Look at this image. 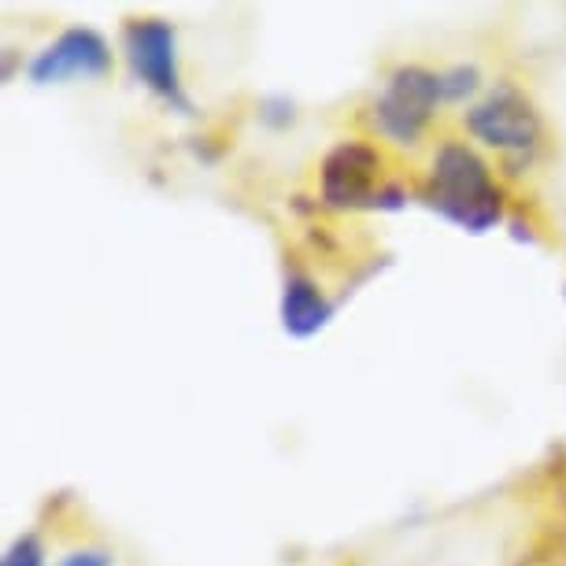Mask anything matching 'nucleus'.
Segmentation results:
<instances>
[{"label":"nucleus","mask_w":566,"mask_h":566,"mask_svg":"<svg viewBox=\"0 0 566 566\" xmlns=\"http://www.w3.org/2000/svg\"><path fill=\"white\" fill-rule=\"evenodd\" d=\"M441 74V101L444 104H459L467 97H474L478 85H482V71L474 63H455V67L437 71Z\"/></svg>","instance_id":"6e6552de"},{"label":"nucleus","mask_w":566,"mask_h":566,"mask_svg":"<svg viewBox=\"0 0 566 566\" xmlns=\"http://www.w3.org/2000/svg\"><path fill=\"white\" fill-rule=\"evenodd\" d=\"M463 126L474 142H482L489 148L504 156H530L541 145L544 123L541 112L533 108V101L526 93H518L511 82H500L496 90H489L482 101L470 104L463 112Z\"/></svg>","instance_id":"20e7f679"},{"label":"nucleus","mask_w":566,"mask_h":566,"mask_svg":"<svg viewBox=\"0 0 566 566\" xmlns=\"http://www.w3.org/2000/svg\"><path fill=\"white\" fill-rule=\"evenodd\" d=\"M441 101V74L419 63H403L370 101V123L392 145H415L430 126Z\"/></svg>","instance_id":"f03ea898"},{"label":"nucleus","mask_w":566,"mask_h":566,"mask_svg":"<svg viewBox=\"0 0 566 566\" xmlns=\"http://www.w3.org/2000/svg\"><path fill=\"white\" fill-rule=\"evenodd\" d=\"M419 200L474 238L504 222V186H496L493 167L463 142H444L437 148Z\"/></svg>","instance_id":"f257e3e1"},{"label":"nucleus","mask_w":566,"mask_h":566,"mask_svg":"<svg viewBox=\"0 0 566 566\" xmlns=\"http://www.w3.org/2000/svg\"><path fill=\"white\" fill-rule=\"evenodd\" d=\"M337 315V301L318 290L315 277H307L301 271L285 274L282 282V296H277V318H282V329L290 334L293 340H307L315 334L334 323Z\"/></svg>","instance_id":"0eeeda50"},{"label":"nucleus","mask_w":566,"mask_h":566,"mask_svg":"<svg viewBox=\"0 0 566 566\" xmlns=\"http://www.w3.org/2000/svg\"><path fill=\"white\" fill-rule=\"evenodd\" d=\"M123 56L130 63V74L145 85L153 97L181 115L193 112L178 74V34L167 19L142 15L123 27Z\"/></svg>","instance_id":"7ed1b4c3"},{"label":"nucleus","mask_w":566,"mask_h":566,"mask_svg":"<svg viewBox=\"0 0 566 566\" xmlns=\"http://www.w3.org/2000/svg\"><path fill=\"white\" fill-rule=\"evenodd\" d=\"M56 566H115V555L108 548H71Z\"/></svg>","instance_id":"9b49d317"},{"label":"nucleus","mask_w":566,"mask_h":566,"mask_svg":"<svg viewBox=\"0 0 566 566\" xmlns=\"http://www.w3.org/2000/svg\"><path fill=\"white\" fill-rule=\"evenodd\" d=\"M563 296H566V290H563Z\"/></svg>","instance_id":"2eb2a0df"},{"label":"nucleus","mask_w":566,"mask_h":566,"mask_svg":"<svg viewBox=\"0 0 566 566\" xmlns=\"http://www.w3.org/2000/svg\"><path fill=\"white\" fill-rule=\"evenodd\" d=\"M255 115H260L263 126H271V130H285V126L296 123V104L285 97V93H266L255 104Z\"/></svg>","instance_id":"9d476101"},{"label":"nucleus","mask_w":566,"mask_h":566,"mask_svg":"<svg viewBox=\"0 0 566 566\" xmlns=\"http://www.w3.org/2000/svg\"><path fill=\"white\" fill-rule=\"evenodd\" d=\"M511 230H515V241H526V244L537 241V233H533L530 222H522V219H511Z\"/></svg>","instance_id":"ddd939ff"},{"label":"nucleus","mask_w":566,"mask_h":566,"mask_svg":"<svg viewBox=\"0 0 566 566\" xmlns=\"http://www.w3.org/2000/svg\"><path fill=\"white\" fill-rule=\"evenodd\" d=\"M0 566H49L45 544H41L38 533H19L4 548V555H0Z\"/></svg>","instance_id":"1a4fd4ad"},{"label":"nucleus","mask_w":566,"mask_h":566,"mask_svg":"<svg viewBox=\"0 0 566 566\" xmlns=\"http://www.w3.org/2000/svg\"><path fill=\"white\" fill-rule=\"evenodd\" d=\"M381 186V153L370 142H337L318 164V205L329 211H374Z\"/></svg>","instance_id":"39448f33"},{"label":"nucleus","mask_w":566,"mask_h":566,"mask_svg":"<svg viewBox=\"0 0 566 566\" xmlns=\"http://www.w3.org/2000/svg\"><path fill=\"white\" fill-rule=\"evenodd\" d=\"M112 71V45L93 27H67L45 49L27 60V78L34 85H60L71 78H104Z\"/></svg>","instance_id":"423d86ee"},{"label":"nucleus","mask_w":566,"mask_h":566,"mask_svg":"<svg viewBox=\"0 0 566 566\" xmlns=\"http://www.w3.org/2000/svg\"><path fill=\"white\" fill-rule=\"evenodd\" d=\"M12 71H15V49H4V71H0L4 74V82L12 78Z\"/></svg>","instance_id":"4468645a"},{"label":"nucleus","mask_w":566,"mask_h":566,"mask_svg":"<svg viewBox=\"0 0 566 566\" xmlns=\"http://www.w3.org/2000/svg\"><path fill=\"white\" fill-rule=\"evenodd\" d=\"M403 208H408V189L400 181H386L378 200H374V211H403Z\"/></svg>","instance_id":"f8f14e48"}]
</instances>
